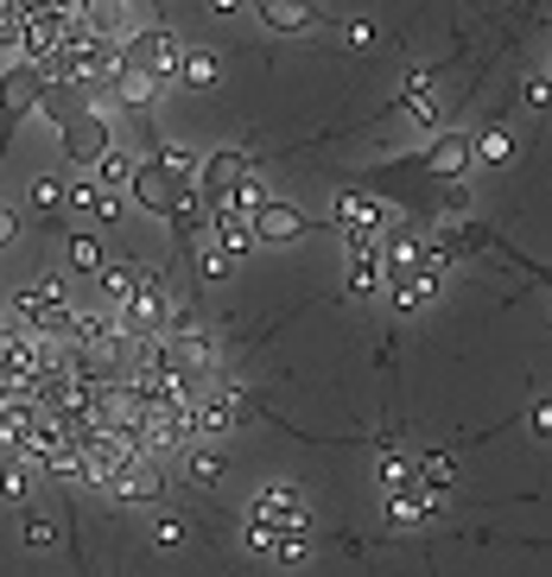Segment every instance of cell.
Listing matches in <instances>:
<instances>
[{"label":"cell","instance_id":"obj_14","mask_svg":"<svg viewBox=\"0 0 552 577\" xmlns=\"http://www.w3.org/2000/svg\"><path fill=\"white\" fill-rule=\"evenodd\" d=\"M401 114H406V121H413V127H426V134H439V102H432V71H413V76H406Z\"/></svg>","mask_w":552,"mask_h":577},{"label":"cell","instance_id":"obj_15","mask_svg":"<svg viewBox=\"0 0 552 577\" xmlns=\"http://www.w3.org/2000/svg\"><path fill=\"white\" fill-rule=\"evenodd\" d=\"M439 502H444V495H432V489H419V482H413V489H401V495H388V520H394V527H419V520H432V514H439Z\"/></svg>","mask_w":552,"mask_h":577},{"label":"cell","instance_id":"obj_26","mask_svg":"<svg viewBox=\"0 0 552 577\" xmlns=\"http://www.w3.org/2000/svg\"><path fill=\"white\" fill-rule=\"evenodd\" d=\"M20 533H26V545H33V552H51V545H58V520H45V514H33V507H26Z\"/></svg>","mask_w":552,"mask_h":577},{"label":"cell","instance_id":"obj_16","mask_svg":"<svg viewBox=\"0 0 552 577\" xmlns=\"http://www.w3.org/2000/svg\"><path fill=\"white\" fill-rule=\"evenodd\" d=\"M388 298H394V311H419V305H432V298H439V273L413 267V273H401V280L388 286Z\"/></svg>","mask_w":552,"mask_h":577},{"label":"cell","instance_id":"obj_27","mask_svg":"<svg viewBox=\"0 0 552 577\" xmlns=\"http://www.w3.org/2000/svg\"><path fill=\"white\" fill-rule=\"evenodd\" d=\"M520 102H527V109H552V71H527V83H520Z\"/></svg>","mask_w":552,"mask_h":577},{"label":"cell","instance_id":"obj_28","mask_svg":"<svg viewBox=\"0 0 552 577\" xmlns=\"http://www.w3.org/2000/svg\"><path fill=\"white\" fill-rule=\"evenodd\" d=\"M336 38H343L349 51H375V38H381V33H375V20H349V26H343Z\"/></svg>","mask_w":552,"mask_h":577},{"label":"cell","instance_id":"obj_21","mask_svg":"<svg viewBox=\"0 0 552 577\" xmlns=\"http://www.w3.org/2000/svg\"><path fill=\"white\" fill-rule=\"evenodd\" d=\"M89 172H96V184H102V191H127V179H134V159H127L121 146H109Z\"/></svg>","mask_w":552,"mask_h":577},{"label":"cell","instance_id":"obj_9","mask_svg":"<svg viewBox=\"0 0 552 577\" xmlns=\"http://www.w3.org/2000/svg\"><path fill=\"white\" fill-rule=\"evenodd\" d=\"M109 495L114 502H159V495H165V476H159V464L140 451V457H127V464L109 476Z\"/></svg>","mask_w":552,"mask_h":577},{"label":"cell","instance_id":"obj_11","mask_svg":"<svg viewBox=\"0 0 552 577\" xmlns=\"http://www.w3.org/2000/svg\"><path fill=\"white\" fill-rule=\"evenodd\" d=\"M248 222H255V242H273V248H280V242H298V235L311 229V222L298 217L293 204H280V197H260Z\"/></svg>","mask_w":552,"mask_h":577},{"label":"cell","instance_id":"obj_33","mask_svg":"<svg viewBox=\"0 0 552 577\" xmlns=\"http://www.w3.org/2000/svg\"><path fill=\"white\" fill-rule=\"evenodd\" d=\"M204 7H210L217 20H229V13H242V0H204Z\"/></svg>","mask_w":552,"mask_h":577},{"label":"cell","instance_id":"obj_23","mask_svg":"<svg viewBox=\"0 0 552 577\" xmlns=\"http://www.w3.org/2000/svg\"><path fill=\"white\" fill-rule=\"evenodd\" d=\"M147 280H152L147 267H102V292H109L114 305H121V298H134Z\"/></svg>","mask_w":552,"mask_h":577},{"label":"cell","instance_id":"obj_31","mask_svg":"<svg viewBox=\"0 0 552 577\" xmlns=\"http://www.w3.org/2000/svg\"><path fill=\"white\" fill-rule=\"evenodd\" d=\"M527 426H533V432H540V438H552V400H540V406L527 413Z\"/></svg>","mask_w":552,"mask_h":577},{"label":"cell","instance_id":"obj_13","mask_svg":"<svg viewBox=\"0 0 552 577\" xmlns=\"http://www.w3.org/2000/svg\"><path fill=\"white\" fill-rule=\"evenodd\" d=\"M464 165H470V134L439 127V140L426 152V172H432V179H464Z\"/></svg>","mask_w":552,"mask_h":577},{"label":"cell","instance_id":"obj_19","mask_svg":"<svg viewBox=\"0 0 552 577\" xmlns=\"http://www.w3.org/2000/svg\"><path fill=\"white\" fill-rule=\"evenodd\" d=\"M64 204H71V184L64 179H33V204H26V210H33L38 222H58Z\"/></svg>","mask_w":552,"mask_h":577},{"label":"cell","instance_id":"obj_24","mask_svg":"<svg viewBox=\"0 0 552 577\" xmlns=\"http://www.w3.org/2000/svg\"><path fill=\"white\" fill-rule=\"evenodd\" d=\"M64 242H71V267L76 273H102V242H96L89 229H71Z\"/></svg>","mask_w":552,"mask_h":577},{"label":"cell","instance_id":"obj_18","mask_svg":"<svg viewBox=\"0 0 552 577\" xmlns=\"http://www.w3.org/2000/svg\"><path fill=\"white\" fill-rule=\"evenodd\" d=\"M470 159H477V165H508V159H515V134H508V127L470 134Z\"/></svg>","mask_w":552,"mask_h":577},{"label":"cell","instance_id":"obj_25","mask_svg":"<svg viewBox=\"0 0 552 577\" xmlns=\"http://www.w3.org/2000/svg\"><path fill=\"white\" fill-rule=\"evenodd\" d=\"M229 267H235V254L222 248V242H210V235H204V242H197V273H204V280H222Z\"/></svg>","mask_w":552,"mask_h":577},{"label":"cell","instance_id":"obj_29","mask_svg":"<svg viewBox=\"0 0 552 577\" xmlns=\"http://www.w3.org/2000/svg\"><path fill=\"white\" fill-rule=\"evenodd\" d=\"M184 533H191L184 520H159V527H152V545H184Z\"/></svg>","mask_w":552,"mask_h":577},{"label":"cell","instance_id":"obj_20","mask_svg":"<svg viewBox=\"0 0 552 577\" xmlns=\"http://www.w3.org/2000/svg\"><path fill=\"white\" fill-rule=\"evenodd\" d=\"M375 482H381V495H401V489H413V457H401L394 444L381 451V464H375Z\"/></svg>","mask_w":552,"mask_h":577},{"label":"cell","instance_id":"obj_1","mask_svg":"<svg viewBox=\"0 0 552 577\" xmlns=\"http://www.w3.org/2000/svg\"><path fill=\"white\" fill-rule=\"evenodd\" d=\"M58 140H64V159H71L76 172H89V165L114 146V127L96 102H71V109L58 114Z\"/></svg>","mask_w":552,"mask_h":577},{"label":"cell","instance_id":"obj_7","mask_svg":"<svg viewBox=\"0 0 552 577\" xmlns=\"http://www.w3.org/2000/svg\"><path fill=\"white\" fill-rule=\"evenodd\" d=\"M248 520L267 527V533H298V527H305V495H298L293 482H273V489H260V502H255Z\"/></svg>","mask_w":552,"mask_h":577},{"label":"cell","instance_id":"obj_8","mask_svg":"<svg viewBox=\"0 0 552 577\" xmlns=\"http://www.w3.org/2000/svg\"><path fill=\"white\" fill-rule=\"evenodd\" d=\"M191 413H197V432H204V438H222L235 419H242V388H229V381H217V388H197Z\"/></svg>","mask_w":552,"mask_h":577},{"label":"cell","instance_id":"obj_2","mask_svg":"<svg viewBox=\"0 0 552 577\" xmlns=\"http://www.w3.org/2000/svg\"><path fill=\"white\" fill-rule=\"evenodd\" d=\"M179 38L165 33V26H140V33L121 38V71H140L152 83H179Z\"/></svg>","mask_w":552,"mask_h":577},{"label":"cell","instance_id":"obj_22","mask_svg":"<svg viewBox=\"0 0 552 577\" xmlns=\"http://www.w3.org/2000/svg\"><path fill=\"white\" fill-rule=\"evenodd\" d=\"M184 476H191V482H217V476H222V451L210 444V438L184 451Z\"/></svg>","mask_w":552,"mask_h":577},{"label":"cell","instance_id":"obj_17","mask_svg":"<svg viewBox=\"0 0 552 577\" xmlns=\"http://www.w3.org/2000/svg\"><path fill=\"white\" fill-rule=\"evenodd\" d=\"M217 76H222V64H217V51H204V45H191V51L179 58L184 89H217Z\"/></svg>","mask_w":552,"mask_h":577},{"label":"cell","instance_id":"obj_32","mask_svg":"<svg viewBox=\"0 0 552 577\" xmlns=\"http://www.w3.org/2000/svg\"><path fill=\"white\" fill-rule=\"evenodd\" d=\"M20 242V210H0V248H13Z\"/></svg>","mask_w":552,"mask_h":577},{"label":"cell","instance_id":"obj_30","mask_svg":"<svg viewBox=\"0 0 552 577\" xmlns=\"http://www.w3.org/2000/svg\"><path fill=\"white\" fill-rule=\"evenodd\" d=\"M0 45H20V13L0 0Z\"/></svg>","mask_w":552,"mask_h":577},{"label":"cell","instance_id":"obj_6","mask_svg":"<svg viewBox=\"0 0 552 577\" xmlns=\"http://www.w3.org/2000/svg\"><path fill=\"white\" fill-rule=\"evenodd\" d=\"M248 184V152L242 146H217L204 165H197V197L204 204H222L229 191H242Z\"/></svg>","mask_w":552,"mask_h":577},{"label":"cell","instance_id":"obj_3","mask_svg":"<svg viewBox=\"0 0 552 577\" xmlns=\"http://www.w3.org/2000/svg\"><path fill=\"white\" fill-rule=\"evenodd\" d=\"M38 96H45V71L38 64H7V76H0V152H7V140L20 134V121L38 109Z\"/></svg>","mask_w":552,"mask_h":577},{"label":"cell","instance_id":"obj_4","mask_svg":"<svg viewBox=\"0 0 552 577\" xmlns=\"http://www.w3.org/2000/svg\"><path fill=\"white\" fill-rule=\"evenodd\" d=\"M127 191H134V204L140 210H152V217H179V204L191 197V184L179 179V172H165L159 159H134V179H127Z\"/></svg>","mask_w":552,"mask_h":577},{"label":"cell","instance_id":"obj_12","mask_svg":"<svg viewBox=\"0 0 552 577\" xmlns=\"http://www.w3.org/2000/svg\"><path fill=\"white\" fill-rule=\"evenodd\" d=\"M255 13L273 26V33H311V26H324V13H318V0H255Z\"/></svg>","mask_w":552,"mask_h":577},{"label":"cell","instance_id":"obj_10","mask_svg":"<svg viewBox=\"0 0 552 577\" xmlns=\"http://www.w3.org/2000/svg\"><path fill=\"white\" fill-rule=\"evenodd\" d=\"M336 229L343 235H388V210L368 197V191H336Z\"/></svg>","mask_w":552,"mask_h":577},{"label":"cell","instance_id":"obj_5","mask_svg":"<svg viewBox=\"0 0 552 577\" xmlns=\"http://www.w3.org/2000/svg\"><path fill=\"white\" fill-rule=\"evenodd\" d=\"M114 330H121V336H165V286H159V273H152L134 298L114 305Z\"/></svg>","mask_w":552,"mask_h":577}]
</instances>
